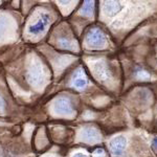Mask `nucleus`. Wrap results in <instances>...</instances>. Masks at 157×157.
<instances>
[{"label":"nucleus","instance_id":"nucleus-1","mask_svg":"<svg viewBox=\"0 0 157 157\" xmlns=\"http://www.w3.org/2000/svg\"><path fill=\"white\" fill-rule=\"evenodd\" d=\"M85 42L87 46L94 49H102L108 46V38L102 29L93 26L88 30L85 37Z\"/></svg>","mask_w":157,"mask_h":157},{"label":"nucleus","instance_id":"nucleus-2","mask_svg":"<svg viewBox=\"0 0 157 157\" xmlns=\"http://www.w3.org/2000/svg\"><path fill=\"white\" fill-rule=\"evenodd\" d=\"M127 138L123 135H118L110 140V143H109V151H110L111 155L115 157L123 156L124 153L126 152V149H127Z\"/></svg>","mask_w":157,"mask_h":157},{"label":"nucleus","instance_id":"nucleus-3","mask_svg":"<svg viewBox=\"0 0 157 157\" xmlns=\"http://www.w3.org/2000/svg\"><path fill=\"white\" fill-rule=\"evenodd\" d=\"M93 71H94V75H97L98 78H100L102 82H110L113 77V73L111 71V66L105 61L95 63L94 67H93Z\"/></svg>","mask_w":157,"mask_h":157},{"label":"nucleus","instance_id":"nucleus-4","mask_svg":"<svg viewBox=\"0 0 157 157\" xmlns=\"http://www.w3.org/2000/svg\"><path fill=\"white\" fill-rule=\"evenodd\" d=\"M54 111L59 115H71L73 113L72 104L68 98L61 97L54 104Z\"/></svg>","mask_w":157,"mask_h":157},{"label":"nucleus","instance_id":"nucleus-5","mask_svg":"<svg viewBox=\"0 0 157 157\" xmlns=\"http://www.w3.org/2000/svg\"><path fill=\"white\" fill-rule=\"evenodd\" d=\"M50 20H52V17H50L49 14H47V13H41L39 19H38L34 24H32L29 26V32L33 35L42 34L45 30V29H46L47 25L49 24Z\"/></svg>","mask_w":157,"mask_h":157},{"label":"nucleus","instance_id":"nucleus-6","mask_svg":"<svg viewBox=\"0 0 157 157\" xmlns=\"http://www.w3.org/2000/svg\"><path fill=\"white\" fill-rule=\"evenodd\" d=\"M81 136H82L83 141L88 144H94L100 141L101 139V134L98 132V130H97L93 127H86L82 130V133H81Z\"/></svg>","mask_w":157,"mask_h":157},{"label":"nucleus","instance_id":"nucleus-7","mask_svg":"<svg viewBox=\"0 0 157 157\" xmlns=\"http://www.w3.org/2000/svg\"><path fill=\"white\" fill-rule=\"evenodd\" d=\"M29 77L30 80V83L36 86H39L42 84L43 80H44V75H43L42 68L39 64H35L34 66L30 68L29 72Z\"/></svg>","mask_w":157,"mask_h":157},{"label":"nucleus","instance_id":"nucleus-8","mask_svg":"<svg viewBox=\"0 0 157 157\" xmlns=\"http://www.w3.org/2000/svg\"><path fill=\"white\" fill-rule=\"evenodd\" d=\"M72 85L75 88L80 90H84L87 88L88 86V81L85 78V75H81V72H78L75 75V78H72Z\"/></svg>","mask_w":157,"mask_h":157},{"label":"nucleus","instance_id":"nucleus-9","mask_svg":"<svg viewBox=\"0 0 157 157\" xmlns=\"http://www.w3.org/2000/svg\"><path fill=\"white\" fill-rule=\"evenodd\" d=\"M94 1H85L82 6V9H81V14L83 16L90 17L93 14V12H94Z\"/></svg>","mask_w":157,"mask_h":157},{"label":"nucleus","instance_id":"nucleus-10","mask_svg":"<svg viewBox=\"0 0 157 157\" xmlns=\"http://www.w3.org/2000/svg\"><path fill=\"white\" fill-rule=\"evenodd\" d=\"M93 157H107V153L103 148H98L95 151H93Z\"/></svg>","mask_w":157,"mask_h":157},{"label":"nucleus","instance_id":"nucleus-11","mask_svg":"<svg viewBox=\"0 0 157 157\" xmlns=\"http://www.w3.org/2000/svg\"><path fill=\"white\" fill-rule=\"evenodd\" d=\"M152 148H153V150L157 153V136L154 137L153 140H152Z\"/></svg>","mask_w":157,"mask_h":157},{"label":"nucleus","instance_id":"nucleus-12","mask_svg":"<svg viewBox=\"0 0 157 157\" xmlns=\"http://www.w3.org/2000/svg\"><path fill=\"white\" fill-rule=\"evenodd\" d=\"M4 107H6V103H4L3 98L0 97V111H3Z\"/></svg>","mask_w":157,"mask_h":157},{"label":"nucleus","instance_id":"nucleus-13","mask_svg":"<svg viewBox=\"0 0 157 157\" xmlns=\"http://www.w3.org/2000/svg\"><path fill=\"white\" fill-rule=\"evenodd\" d=\"M73 157H88V156L84 153H77L73 155Z\"/></svg>","mask_w":157,"mask_h":157},{"label":"nucleus","instance_id":"nucleus-14","mask_svg":"<svg viewBox=\"0 0 157 157\" xmlns=\"http://www.w3.org/2000/svg\"><path fill=\"white\" fill-rule=\"evenodd\" d=\"M3 32H4V26L2 25L1 22H0V36H1V35L3 34Z\"/></svg>","mask_w":157,"mask_h":157}]
</instances>
